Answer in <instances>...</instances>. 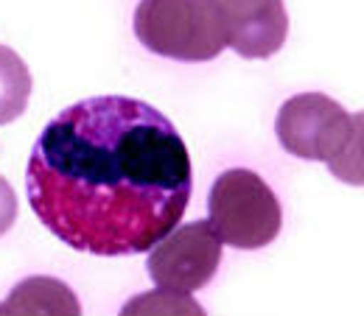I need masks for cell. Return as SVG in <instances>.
<instances>
[{
  "label": "cell",
  "mask_w": 364,
  "mask_h": 316,
  "mask_svg": "<svg viewBox=\"0 0 364 316\" xmlns=\"http://www.w3.org/2000/svg\"><path fill=\"white\" fill-rule=\"evenodd\" d=\"M124 314H205V311L199 303L191 300V294L160 288L154 294H143V297H135L132 303H127Z\"/></svg>",
  "instance_id": "30bf717a"
},
{
  "label": "cell",
  "mask_w": 364,
  "mask_h": 316,
  "mask_svg": "<svg viewBox=\"0 0 364 316\" xmlns=\"http://www.w3.org/2000/svg\"><path fill=\"white\" fill-rule=\"evenodd\" d=\"M222 26L228 48L244 59H269L286 45L289 14L283 0H210Z\"/></svg>",
  "instance_id": "8992f818"
},
{
  "label": "cell",
  "mask_w": 364,
  "mask_h": 316,
  "mask_svg": "<svg viewBox=\"0 0 364 316\" xmlns=\"http://www.w3.org/2000/svg\"><path fill=\"white\" fill-rule=\"evenodd\" d=\"M0 314H82V305L62 280L28 277L0 303Z\"/></svg>",
  "instance_id": "52a82bcc"
},
{
  "label": "cell",
  "mask_w": 364,
  "mask_h": 316,
  "mask_svg": "<svg viewBox=\"0 0 364 316\" xmlns=\"http://www.w3.org/2000/svg\"><path fill=\"white\" fill-rule=\"evenodd\" d=\"M31 98V73L9 45H0V126L17 121Z\"/></svg>",
  "instance_id": "ba28073f"
},
{
  "label": "cell",
  "mask_w": 364,
  "mask_h": 316,
  "mask_svg": "<svg viewBox=\"0 0 364 316\" xmlns=\"http://www.w3.org/2000/svg\"><path fill=\"white\" fill-rule=\"evenodd\" d=\"M350 132V112L322 95V92H300L283 101L277 121H274V135L280 146L300 160L311 163H328L339 154Z\"/></svg>",
  "instance_id": "277c9868"
},
{
  "label": "cell",
  "mask_w": 364,
  "mask_h": 316,
  "mask_svg": "<svg viewBox=\"0 0 364 316\" xmlns=\"http://www.w3.org/2000/svg\"><path fill=\"white\" fill-rule=\"evenodd\" d=\"M26 190L34 216L76 252L143 255L182 222L193 168L177 126L129 95H95L40 132Z\"/></svg>",
  "instance_id": "6da1fadb"
},
{
  "label": "cell",
  "mask_w": 364,
  "mask_h": 316,
  "mask_svg": "<svg viewBox=\"0 0 364 316\" xmlns=\"http://www.w3.org/2000/svg\"><path fill=\"white\" fill-rule=\"evenodd\" d=\"M14 222H17V196L11 185L0 177V235H6Z\"/></svg>",
  "instance_id": "8fae6325"
},
{
  "label": "cell",
  "mask_w": 364,
  "mask_h": 316,
  "mask_svg": "<svg viewBox=\"0 0 364 316\" xmlns=\"http://www.w3.org/2000/svg\"><path fill=\"white\" fill-rule=\"evenodd\" d=\"M325 165L333 174V180L353 185V187H364V112L350 115V132H348L345 146Z\"/></svg>",
  "instance_id": "9c48e42d"
},
{
  "label": "cell",
  "mask_w": 364,
  "mask_h": 316,
  "mask_svg": "<svg viewBox=\"0 0 364 316\" xmlns=\"http://www.w3.org/2000/svg\"><path fill=\"white\" fill-rule=\"evenodd\" d=\"M208 213L222 244L244 252L269 246L283 227L274 190L250 168H228L219 174L208 196Z\"/></svg>",
  "instance_id": "3957f363"
},
{
  "label": "cell",
  "mask_w": 364,
  "mask_h": 316,
  "mask_svg": "<svg viewBox=\"0 0 364 316\" xmlns=\"http://www.w3.org/2000/svg\"><path fill=\"white\" fill-rule=\"evenodd\" d=\"M222 263V238L210 222L174 227L149 249V277L157 288L193 294L205 288Z\"/></svg>",
  "instance_id": "5b68a950"
},
{
  "label": "cell",
  "mask_w": 364,
  "mask_h": 316,
  "mask_svg": "<svg viewBox=\"0 0 364 316\" xmlns=\"http://www.w3.org/2000/svg\"><path fill=\"white\" fill-rule=\"evenodd\" d=\"M132 26L146 50L174 62H210L228 48L210 0H140Z\"/></svg>",
  "instance_id": "7a4b0ae2"
}]
</instances>
